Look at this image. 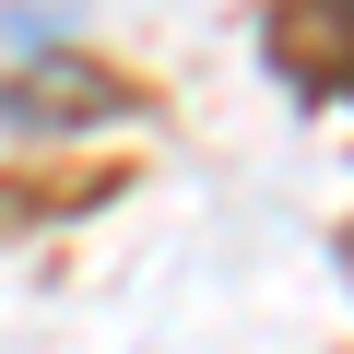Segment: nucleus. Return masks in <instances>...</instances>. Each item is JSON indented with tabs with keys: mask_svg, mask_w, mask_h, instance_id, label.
Segmentation results:
<instances>
[{
	"mask_svg": "<svg viewBox=\"0 0 354 354\" xmlns=\"http://www.w3.org/2000/svg\"><path fill=\"white\" fill-rule=\"evenodd\" d=\"M283 59L330 95H354V0H283Z\"/></svg>",
	"mask_w": 354,
	"mask_h": 354,
	"instance_id": "1",
	"label": "nucleus"
}]
</instances>
